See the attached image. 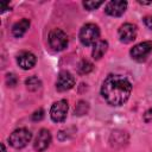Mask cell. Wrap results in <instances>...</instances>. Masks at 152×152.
Returning a JSON list of instances; mask_svg holds the SVG:
<instances>
[{"label": "cell", "instance_id": "1", "mask_svg": "<svg viewBox=\"0 0 152 152\" xmlns=\"http://www.w3.org/2000/svg\"><path fill=\"white\" fill-rule=\"evenodd\" d=\"M131 91L132 84L122 75H108L101 86L102 97L110 106L124 104L128 100Z\"/></svg>", "mask_w": 152, "mask_h": 152}, {"label": "cell", "instance_id": "2", "mask_svg": "<svg viewBox=\"0 0 152 152\" xmlns=\"http://www.w3.org/2000/svg\"><path fill=\"white\" fill-rule=\"evenodd\" d=\"M100 38V28L95 24H86L82 26L80 31V40L83 45H94L96 42H99Z\"/></svg>", "mask_w": 152, "mask_h": 152}, {"label": "cell", "instance_id": "3", "mask_svg": "<svg viewBox=\"0 0 152 152\" xmlns=\"http://www.w3.org/2000/svg\"><path fill=\"white\" fill-rule=\"evenodd\" d=\"M32 138V134L26 128H18L11 133L8 137V142L14 148H23L25 147Z\"/></svg>", "mask_w": 152, "mask_h": 152}, {"label": "cell", "instance_id": "4", "mask_svg": "<svg viewBox=\"0 0 152 152\" xmlns=\"http://www.w3.org/2000/svg\"><path fill=\"white\" fill-rule=\"evenodd\" d=\"M49 44L55 51H62L68 46V37L61 28H53L49 33Z\"/></svg>", "mask_w": 152, "mask_h": 152}, {"label": "cell", "instance_id": "5", "mask_svg": "<svg viewBox=\"0 0 152 152\" xmlns=\"http://www.w3.org/2000/svg\"><path fill=\"white\" fill-rule=\"evenodd\" d=\"M68 114V102L66 100H59L51 106L50 116L53 122H62L65 120Z\"/></svg>", "mask_w": 152, "mask_h": 152}, {"label": "cell", "instance_id": "6", "mask_svg": "<svg viewBox=\"0 0 152 152\" xmlns=\"http://www.w3.org/2000/svg\"><path fill=\"white\" fill-rule=\"evenodd\" d=\"M75 86V77L66 70H63L58 74L56 81V89L58 91H66Z\"/></svg>", "mask_w": 152, "mask_h": 152}, {"label": "cell", "instance_id": "7", "mask_svg": "<svg viewBox=\"0 0 152 152\" xmlns=\"http://www.w3.org/2000/svg\"><path fill=\"white\" fill-rule=\"evenodd\" d=\"M152 51V42H142L137 45H134L131 49V56L135 61H142L145 59L148 53Z\"/></svg>", "mask_w": 152, "mask_h": 152}, {"label": "cell", "instance_id": "8", "mask_svg": "<svg viewBox=\"0 0 152 152\" xmlns=\"http://www.w3.org/2000/svg\"><path fill=\"white\" fill-rule=\"evenodd\" d=\"M118 33H119V39L121 43H125V44L131 43L137 37V26L131 23H126L120 26Z\"/></svg>", "mask_w": 152, "mask_h": 152}, {"label": "cell", "instance_id": "9", "mask_svg": "<svg viewBox=\"0 0 152 152\" xmlns=\"http://www.w3.org/2000/svg\"><path fill=\"white\" fill-rule=\"evenodd\" d=\"M50 142H51V134L48 129L43 128L37 134V137L34 139V142H33V147H34L36 151L42 152V151H44L49 147Z\"/></svg>", "mask_w": 152, "mask_h": 152}, {"label": "cell", "instance_id": "10", "mask_svg": "<svg viewBox=\"0 0 152 152\" xmlns=\"http://www.w3.org/2000/svg\"><path fill=\"white\" fill-rule=\"evenodd\" d=\"M126 8H127V2L126 1H122V0H113V1H109L106 5L104 12L108 15H112V17H120V15H122L125 13Z\"/></svg>", "mask_w": 152, "mask_h": 152}, {"label": "cell", "instance_id": "11", "mask_svg": "<svg viewBox=\"0 0 152 152\" xmlns=\"http://www.w3.org/2000/svg\"><path fill=\"white\" fill-rule=\"evenodd\" d=\"M36 62H37L36 56L32 52H28V51H23L17 57V63L24 70H28V69L33 68L36 65Z\"/></svg>", "mask_w": 152, "mask_h": 152}, {"label": "cell", "instance_id": "12", "mask_svg": "<svg viewBox=\"0 0 152 152\" xmlns=\"http://www.w3.org/2000/svg\"><path fill=\"white\" fill-rule=\"evenodd\" d=\"M28 27H30V20H28V19H21V20L17 21V23L13 25V27H12V33H13L14 37L20 38V37H23V36L26 33V31H27Z\"/></svg>", "mask_w": 152, "mask_h": 152}, {"label": "cell", "instance_id": "13", "mask_svg": "<svg viewBox=\"0 0 152 152\" xmlns=\"http://www.w3.org/2000/svg\"><path fill=\"white\" fill-rule=\"evenodd\" d=\"M107 49H108V43L106 40H99L94 44L91 55L95 59H100L107 52Z\"/></svg>", "mask_w": 152, "mask_h": 152}, {"label": "cell", "instance_id": "14", "mask_svg": "<svg viewBox=\"0 0 152 152\" xmlns=\"http://www.w3.org/2000/svg\"><path fill=\"white\" fill-rule=\"evenodd\" d=\"M25 84H26V88H27L28 90L36 91V90H38V89L40 88L42 82H40V80H39L37 76H31V77H28V78L25 81Z\"/></svg>", "mask_w": 152, "mask_h": 152}, {"label": "cell", "instance_id": "15", "mask_svg": "<svg viewBox=\"0 0 152 152\" xmlns=\"http://www.w3.org/2000/svg\"><path fill=\"white\" fill-rule=\"evenodd\" d=\"M77 68H78V72L82 74V75H84V74H89L93 70V64L89 61L83 59V61H81L78 63V66Z\"/></svg>", "mask_w": 152, "mask_h": 152}, {"label": "cell", "instance_id": "16", "mask_svg": "<svg viewBox=\"0 0 152 152\" xmlns=\"http://www.w3.org/2000/svg\"><path fill=\"white\" fill-rule=\"evenodd\" d=\"M87 109H88V103L84 102V101H81V102L77 104V107L75 108V113H76L77 115H83V114L87 113Z\"/></svg>", "mask_w": 152, "mask_h": 152}, {"label": "cell", "instance_id": "17", "mask_svg": "<svg viewBox=\"0 0 152 152\" xmlns=\"http://www.w3.org/2000/svg\"><path fill=\"white\" fill-rule=\"evenodd\" d=\"M102 4H103L102 1H84L83 2V6L88 11H93V10H96L97 7H100Z\"/></svg>", "mask_w": 152, "mask_h": 152}, {"label": "cell", "instance_id": "18", "mask_svg": "<svg viewBox=\"0 0 152 152\" xmlns=\"http://www.w3.org/2000/svg\"><path fill=\"white\" fill-rule=\"evenodd\" d=\"M6 83L8 84V87H14L17 84V77L14 74H8L6 76Z\"/></svg>", "mask_w": 152, "mask_h": 152}, {"label": "cell", "instance_id": "19", "mask_svg": "<svg viewBox=\"0 0 152 152\" xmlns=\"http://www.w3.org/2000/svg\"><path fill=\"white\" fill-rule=\"evenodd\" d=\"M44 118V110L43 109H38L32 114V120L33 121H40Z\"/></svg>", "mask_w": 152, "mask_h": 152}, {"label": "cell", "instance_id": "20", "mask_svg": "<svg viewBox=\"0 0 152 152\" xmlns=\"http://www.w3.org/2000/svg\"><path fill=\"white\" fill-rule=\"evenodd\" d=\"M144 121L145 122L152 121V108H150V109H147L145 112V114H144Z\"/></svg>", "mask_w": 152, "mask_h": 152}, {"label": "cell", "instance_id": "21", "mask_svg": "<svg viewBox=\"0 0 152 152\" xmlns=\"http://www.w3.org/2000/svg\"><path fill=\"white\" fill-rule=\"evenodd\" d=\"M144 24L146 25V27H148V28L152 30V17H151V15L145 17V18H144Z\"/></svg>", "mask_w": 152, "mask_h": 152}, {"label": "cell", "instance_id": "22", "mask_svg": "<svg viewBox=\"0 0 152 152\" xmlns=\"http://www.w3.org/2000/svg\"><path fill=\"white\" fill-rule=\"evenodd\" d=\"M0 10H1V13H4L6 10H8V2L1 1V2H0Z\"/></svg>", "mask_w": 152, "mask_h": 152}, {"label": "cell", "instance_id": "23", "mask_svg": "<svg viewBox=\"0 0 152 152\" xmlns=\"http://www.w3.org/2000/svg\"><path fill=\"white\" fill-rule=\"evenodd\" d=\"M1 152H6V148H5V145L1 144Z\"/></svg>", "mask_w": 152, "mask_h": 152}]
</instances>
